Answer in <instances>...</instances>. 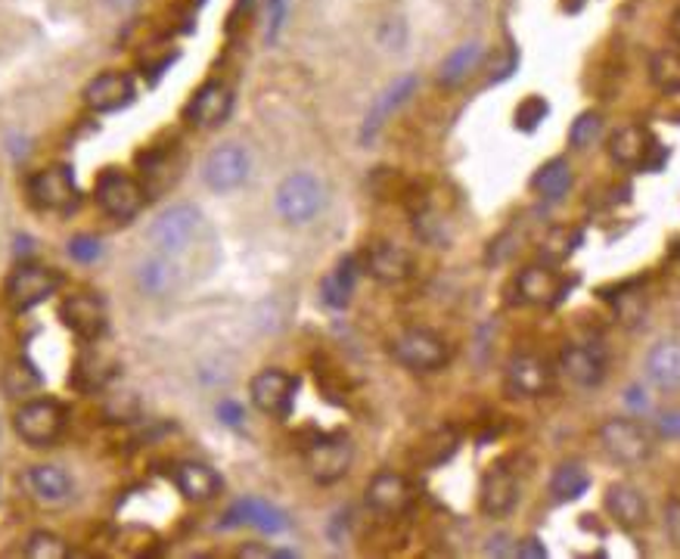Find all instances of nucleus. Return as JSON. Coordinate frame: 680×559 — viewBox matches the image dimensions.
Returning a JSON list of instances; mask_svg holds the SVG:
<instances>
[{"label":"nucleus","mask_w":680,"mask_h":559,"mask_svg":"<svg viewBox=\"0 0 680 559\" xmlns=\"http://www.w3.org/2000/svg\"><path fill=\"white\" fill-rule=\"evenodd\" d=\"M206 233V215L190 203H181V206L166 208L149 230H146V240L149 246L162 255H171V258H181L186 248L196 246V240Z\"/></svg>","instance_id":"obj_1"},{"label":"nucleus","mask_w":680,"mask_h":559,"mask_svg":"<svg viewBox=\"0 0 680 559\" xmlns=\"http://www.w3.org/2000/svg\"><path fill=\"white\" fill-rule=\"evenodd\" d=\"M324 199H327L324 181L311 171H292L280 181L277 193H274L277 215L292 228H302V224L314 221L324 208Z\"/></svg>","instance_id":"obj_2"},{"label":"nucleus","mask_w":680,"mask_h":559,"mask_svg":"<svg viewBox=\"0 0 680 559\" xmlns=\"http://www.w3.org/2000/svg\"><path fill=\"white\" fill-rule=\"evenodd\" d=\"M60 287V270L38 265V262H20V268L7 277L3 299H7V308L13 311V314H25V311L44 305L50 295H57Z\"/></svg>","instance_id":"obj_3"},{"label":"nucleus","mask_w":680,"mask_h":559,"mask_svg":"<svg viewBox=\"0 0 680 559\" xmlns=\"http://www.w3.org/2000/svg\"><path fill=\"white\" fill-rule=\"evenodd\" d=\"M13 429L28 448H50L65 429V408L53 398L25 401L13 416Z\"/></svg>","instance_id":"obj_4"},{"label":"nucleus","mask_w":680,"mask_h":559,"mask_svg":"<svg viewBox=\"0 0 680 559\" xmlns=\"http://www.w3.org/2000/svg\"><path fill=\"white\" fill-rule=\"evenodd\" d=\"M94 199L97 206L104 208V215H109L112 221H134L144 208V186L137 184L131 174H124L119 168H106L97 178L94 186Z\"/></svg>","instance_id":"obj_5"},{"label":"nucleus","mask_w":680,"mask_h":559,"mask_svg":"<svg viewBox=\"0 0 680 559\" xmlns=\"http://www.w3.org/2000/svg\"><path fill=\"white\" fill-rule=\"evenodd\" d=\"M599 445L621 466H640L653 457V438L638 420L612 416L599 426Z\"/></svg>","instance_id":"obj_6"},{"label":"nucleus","mask_w":680,"mask_h":559,"mask_svg":"<svg viewBox=\"0 0 680 559\" xmlns=\"http://www.w3.org/2000/svg\"><path fill=\"white\" fill-rule=\"evenodd\" d=\"M392 357L413 373H435L451 361V352L433 330H404L392 339Z\"/></svg>","instance_id":"obj_7"},{"label":"nucleus","mask_w":680,"mask_h":559,"mask_svg":"<svg viewBox=\"0 0 680 559\" xmlns=\"http://www.w3.org/2000/svg\"><path fill=\"white\" fill-rule=\"evenodd\" d=\"M28 196L41 211H60V215L72 211L82 199L75 174L69 166H47L35 171L28 178Z\"/></svg>","instance_id":"obj_8"},{"label":"nucleus","mask_w":680,"mask_h":559,"mask_svg":"<svg viewBox=\"0 0 680 559\" xmlns=\"http://www.w3.org/2000/svg\"><path fill=\"white\" fill-rule=\"evenodd\" d=\"M295 389H299V379L289 376V373L277 370V367L255 373L252 382H248L252 404L262 414L274 416V420H287L292 414V408H295Z\"/></svg>","instance_id":"obj_9"},{"label":"nucleus","mask_w":680,"mask_h":559,"mask_svg":"<svg viewBox=\"0 0 680 559\" xmlns=\"http://www.w3.org/2000/svg\"><path fill=\"white\" fill-rule=\"evenodd\" d=\"M248 153L240 144L215 146L203 162V181L211 193H233L248 181Z\"/></svg>","instance_id":"obj_10"},{"label":"nucleus","mask_w":680,"mask_h":559,"mask_svg":"<svg viewBox=\"0 0 680 559\" xmlns=\"http://www.w3.org/2000/svg\"><path fill=\"white\" fill-rule=\"evenodd\" d=\"M351 460H354V448H351L349 435H320L317 441H311L305 451V466L314 482L320 485H332L349 473Z\"/></svg>","instance_id":"obj_11"},{"label":"nucleus","mask_w":680,"mask_h":559,"mask_svg":"<svg viewBox=\"0 0 680 559\" xmlns=\"http://www.w3.org/2000/svg\"><path fill=\"white\" fill-rule=\"evenodd\" d=\"M609 156L621 168H653L649 156L661 159V149L659 141L646 127H640V124H621V127H616L609 134Z\"/></svg>","instance_id":"obj_12"},{"label":"nucleus","mask_w":680,"mask_h":559,"mask_svg":"<svg viewBox=\"0 0 680 559\" xmlns=\"http://www.w3.org/2000/svg\"><path fill=\"white\" fill-rule=\"evenodd\" d=\"M503 386L510 398H541L554 389V370L544 357L535 354H515L507 364Z\"/></svg>","instance_id":"obj_13"},{"label":"nucleus","mask_w":680,"mask_h":559,"mask_svg":"<svg viewBox=\"0 0 680 559\" xmlns=\"http://www.w3.org/2000/svg\"><path fill=\"white\" fill-rule=\"evenodd\" d=\"M134 100H137V84L127 72H100L94 82L84 87V104L100 116L122 112Z\"/></svg>","instance_id":"obj_14"},{"label":"nucleus","mask_w":680,"mask_h":559,"mask_svg":"<svg viewBox=\"0 0 680 559\" xmlns=\"http://www.w3.org/2000/svg\"><path fill=\"white\" fill-rule=\"evenodd\" d=\"M62 327L75 332L84 342H97L106 332V308L104 302L90 292H75L60 302Z\"/></svg>","instance_id":"obj_15"},{"label":"nucleus","mask_w":680,"mask_h":559,"mask_svg":"<svg viewBox=\"0 0 680 559\" xmlns=\"http://www.w3.org/2000/svg\"><path fill=\"white\" fill-rule=\"evenodd\" d=\"M361 270H367L376 283H404L413 274V258L408 248L394 246L389 240H373L361 255Z\"/></svg>","instance_id":"obj_16"},{"label":"nucleus","mask_w":680,"mask_h":559,"mask_svg":"<svg viewBox=\"0 0 680 559\" xmlns=\"http://www.w3.org/2000/svg\"><path fill=\"white\" fill-rule=\"evenodd\" d=\"M416 87H420V78H416L413 72H408V75H398V78L373 100L371 109H367V116H364L361 144H373V141H376V134L382 131V124L389 122L394 112L411 100L413 94H416Z\"/></svg>","instance_id":"obj_17"},{"label":"nucleus","mask_w":680,"mask_h":559,"mask_svg":"<svg viewBox=\"0 0 680 559\" xmlns=\"http://www.w3.org/2000/svg\"><path fill=\"white\" fill-rule=\"evenodd\" d=\"M413 503V485L401 473L379 470L367 482V507L382 513V517H401Z\"/></svg>","instance_id":"obj_18"},{"label":"nucleus","mask_w":680,"mask_h":559,"mask_svg":"<svg viewBox=\"0 0 680 559\" xmlns=\"http://www.w3.org/2000/svg\"><path fill=\"white\" fill-rule=\"evenodd\" d=\"M224 528H233V525H252L258 532H268V535H283L289 528L287 510L274 507L262 497H246V500H236L230 510L224 513Z\"/></svg>","instance_id":"obj_19"},{"label":"nucleus","mask_w":680,"mask_h":559,"mask_svg":"<svg viewBox=\"0 0 680 559\" xmlns=\"http://www.w3.org/2000/svg\"><path fill=\"white\" fill-rule=\"evenodd\" d=\"M559 370L569 382H575L581 389H597L606 379V357L594 345L572 342L559 352Z\"/></svg>","instance_id":"obj_20"},{"label":"nucleus","mask_w":680,"mask_h":559,"mask_svg":"<svg viewBox=\"0 0 680 559\" xmlns=\"http://www.w3.org/2000/svg\"><path fill=\"white\" fill-rule=\"evenodd\" d=\"M230 109H233L230 87L224 82H206L186 104L184 116L186 122H193L196 127H218L230 119Z\"/></svg>","instance_id":"obj_21"},{"label":"nucleus","mask_w":680,"mask_h":559,"mask_svg":"<svg viewBox=\"0 0 680 559\" xmlns=\"http://www.w3.org/2000/svg\"><path fill=\"white\" fill-rule=\"evenodd\" d=\"M171 482H174V488H178L186 500H193V503H208V500H215V497L221 495V485H224L221 476H218V470L203 463V460H181V463H174Z\"/></svg>","instance_id":"obj_22"},{"label":"nucleus","mask_w":680,"mask_h":559,"mask_svg":"<svg viewBox=\"0 0 680 559\" xmlns=\"http://www.w3.org/2000/svg\"><path fill=\"white\" fill-rule=\"evenodd\" d=\"M181 280H184V274H181V265H178V258H171V255H162V252H156V255H149L144 258L137 270H134V283H137V290L149 295V299H166L171 292L181 287Z\"/></svg>","instance_id":"obj_23"},{"label":"nucleus","mask_w":680,"mask_h":559,"mask_svg":"<svg viewBox=\"0 0 680 559\" xmlns=\"http://www.w3.org/2000/svg\"><path fill=\"white\" fill-rule=\"evenodd\" d=\"M603 503H606V513L612 517V522L621 525V528H628V532L643 528L646 519H649V503H646L643 491L634 488L631 482H612L606 488Z\"/></svg>","instance_id":"obj_24"},{"label":"nucleus","mask_w":680,"mask_h":559,"mask_svg":"<svg viewBox=\"0 0 680 559\" xmlns=\"http://www.w3.org/2000/svg\"><path fill=\"white\" fill-rule=\"evenodd\" d=\"M515 292L525 305H557L566 295V287H562V277L557 270L544 268V265H529L515 277Z\"/></svg>","instance_id":"obj_25"},{"label":"nucleus","mask_w":680,"mask_h":559,"mask_svg":"<svg viewBox=\"0 0 680 559\" xmlns=\"http://www.w3.org/2000/svg\"><path fill=\"white\" fill-rule=\"evenodd\" d=\"M478 495H482V510L488 517H510L515 510V503H519V478L510 470L495 466V470H488L485 478H482V491Z\"/></svg>","instance_id":"obj_26"},{"label":"nucleus","mask_w":680,"mask_h":559,"mask_svg":"<svg viewBox=\"0 0 680 559\" xmlns=\"http://www.w3.org/2000/svg\"><path fill=\"white\" fill-rule=\"evenodd\" d=\"M646 379L659 389H680V342L661 339L643 357Z\"/></svg>","instance_id":"obj_27"},{"label":"nucleus","mask_w":680,"mask_h":559,"mask_svg":"<svg viewBox=\"0 0 680 559\" xmlns=\"http://www.w3.org/2000/svg\"><path fill=\"white\" fill-rule=\"evenodd\" d=\"M25 485L32 497L38 503H47V507H57V503H65L69 495H72V478L62 473L60 466L53 463H38L25 473Z\"/></svg>","instance_id":"obj_28"},{"label":"nucleus","mask_w":680,"mask_h":559,"mask_svg":"<svg viewBox=\"0 0 680 559\" xmlns=\"http://www.w3.org/2000/svg\"><path fill=\"white\" fill-rule=\"evenodd\" d=\"M482 57H485V50H482L478 41H466L460 44V47H453L451 53L445 57V62L438 65V84L448 87V90L460 87L478 69Z\"/></svg>","instance_id":"obj_29"},{"label":"nucleus","mask_w":680,"mask_h":559,"mask_svg":"<svg viewBox=\"0 0 680 559\" xmlns=\"http://www.w3.org/2000/svg\"><path fill=\"white\" fill-rule=\"evenodd\" d=\"M357 274H361V258H342L336 268L324 277V283H320V299H324V305H330V308H345L351 302V292H354V283H357Z\"/></svg>","instance_id":"obj_30"},{"label":"nucleus","mask_w":680,"mask_h":559,"mask_svg":"<svg viewBox=\"0 0 680 559\" xmlns=\"http://www.w3.org/2000/svg\"><path fill=\"white\" fill-rule=\"evenodd\" d=\"M535 190L544 196V199H550V203H557L562 196H569V190L575 184V174H572V166H569V159H550V162H544V166L537 168L535 174Z\"/></svg>","instance_id":"obj_31"},{"label":"nucleus","mask_w":680,"mask_h":559,"mask_svg":"<svg viewBox=\"0 0 680 559\" xmlns=\"http://www.w3.org/2000/svg\"><path fill=\"white\" fill-rule=\"evenodd\" d=\"M591 488V476L581 463H562L557 466V473L550 478V495L557 497L559 503H572V500H581Z\"/></svg>","instance_id":"obj_32"},{"label":"nucleus","mask_w":680,"mask_h":559,"mask_svg":"<svg viewBox=\"0 0 680 559\" xmlns=\"http://www.w3.org/2000/svg\"><path fill=\"white\" fill-rule=\"evenodd\" d=\"M116 361H109L104 354H84L75 364V386L84 392H94V389H104L106 382L116 376Z\"/></svg>","instance_id":"obj_33"},{"label":"nucleus","mask_w":680,"mask_h":559,"mask_svg":"<svg viewBox=\"0 0 680 559\" xmlns=\"http://www.w3.org/2000/svg\"><path fill=\"white\" fill-rule=\"evenodd\" d=\"M457 445H460V438L451 433V429H438V433H433L420 448H416V463L420 466H441V463H448L453 457V451H457Z\"/></svg>","instance_id":"obj_34"},{"label":"nucleus","mask_w":680,"mask_h":559,"mask_svg":"<svg viewBox=\"0 0 680 559\" xmlns=\"http://www.w3.org/2000/svg\"><path fill=\"white\" fill-rule=\"evenodd\" d=\"M649 78L665 94H680V53L678 50H659L649 60Z\"/></svg>","instance_id":"obj_35"},{"label":"nucleus","mask_w":680,"mask_h":559,"mask_svg":"<svg viewBox=\"0 0 680 559\" xmlns=\"http://www.w3.org/2000/svg\"><path fill=\"white\" fill-rule=\"evenodd\" d=\"M22 557L28 559H65L69 557V544L53 535V532H32L25 538V547H22Z\"/></svg>","instance_id":"obj_36"},{"label":"nucleus","mask_w":680,"mask_h":559,"mask_svg":"<svg viewBox=\"0 0 680 559\" xmlns=\"http://www.w3.org/2000/svg\"><path fill=\"white\" fill-rule=\"evenodd\" d=\"M547 116H550V104H547L544 97H537V94H529L522 104L515 106L513 124L522 131V134H532V131H537V127L544 124Z\"/></svg>","instance_id":"obj_37"},{"label":"nucleus","mask_w":680,"mask_h":559,"mask_svg":"<svg viewBox=\"0 0 680 559\" xmlns=\"http://www.w3.org/2000/svg\"><path fill=\"white\" fill-rule=\"evenodd\" d=\"M38 386H41V376H38V370L32 364H25V361L10 364L7 373H3V389L10 394H28L35 392Z\"/></svg>","instance_id":"obj_38"},{"label":"nucleus","mask_w":680,"mask_h":559,"mask_svg":"<svg viewBox=\"0 0 680 559\" xmlns=\"http://www.w3.org/2000/svg\"><path fill=\"white\" fill-rule=\"evenodd\" d=\"M599 134H603V119H599L597 112H581L572 122V127H569V144L575 146V149H587V146L597 144Z\"/></svg>","instance_id":"obj_39"},{"label":"nucleus","mask_w":680,"mask_h":559,"mask_svg":"<svg viewBox=\"0 0 680 559\" xmlns=\"http://www.w3.org/2000/svg\"><path fill=\"white\" fill-rule=\"evenodd\" d=\"M69 255H72L78 265H94V262H100V255H104V240H100V236H90V233H78V236L69 240Z\"/></svg>","instance_id":"obj_40"},{"label":"nucleus","mask_w":680,"mask_h":559,"mask_svg":"<svg viewBox=\"0 0 680 559\" xmlns=\"http://www.w3.org/2000/svg\"><path fill=\"white\" fill-rule=\"evenodd\" d=\"M287 20H289V0H268V32H265L268 44L280 41Z\"/></svg>","instance_id":"obj_41"},{"label":"nucleus","mask_w":680,"mask_h":559,"mask_svg":"<svg viewBox=\"0 0 680 559\" xmlns=\"http://www.w3.org/2000/svg\"><path fill=\"white\" fill-rule=\"evenodd\" d=\"M379 44L386 50H404V44H408V25L401 20H386L382 28H379Z\"/></svg>","instance_id":"obj_42"},{"label":"nucleus","mask_w":680,"mask_h":559,"mask_svg":"<svg viewBox=\"0 0 680 559\" xmlns=\"http://www.w3.org/2000/svg\"><path fill=\"white\" fill-rule=\"evenodd\" d=\"M215 416L230 426V429H236V426H243V420H246V408L240 404V401H233V398H221L218 404H215Z\"/></svg>","instance_id":"obj_43"},{"label":"nucleus","mask_w":680,"mask_h":559,"mask_svg":"<svg viewBox=\"0 0 680 559\" xmlns=\"http://www.w3.org/2000/svg\"><path fill=\"white\" fill-rule=\"evenodd\" d=\"M665 532H668V540L680 550V497L668 500L665 507Z\"/></svg>","instance_id":"obj_44"},{"label":"nucleus","mask_w":680,"mask_h":559,"mask_svg":"<svg viewBox=\"0 0 680 559\" xmlns=\"http://www.w3.org/2000/svg\"><path fill=\"white\" fill-rule=\"evenodd\" d=\"M485 554L488 557H515V544L510 535H495V538H488V547H485Z\"/></svg>","instance_id":"obj_45"},{"label":"nucleus","mask_w":680,"mask_h":559,"mask_svg":"<svg viewBox=\"0 0 680 559\" xmlns=\"http://www.w3.org/2000/svg\"><path fill=\"white\" fill-rule=\"evenodd\" d=\"M243 559H268V557H295L292 550H274V547H265V544H248L240 550Z\"/></svg>","instance_id":"obj_46"},{"label":"nucleus","mask_w":680,"mask_h":559,"mask_svg":"<svg viewBox=\"0 0 680 559\" xmlns=\"http://www.w3.org/2000/svg\"><path fill=\"white\" fill-rule=\"evenodd\" d=\"M515 557L541 559V557H547V547H544V540L525 538V540H522V544H515Z\"/></svg>","instance_id":"obj_47"},{"label":"nucleus","mask_w":680,"mask_h":559,"mask_svg":"<svg viewBox=\"0 0 680 559\" xmlns=\"http://www.w3.org/2000/svg\"><path fill=\"white\" fill-rule=\"evenodd\" d=\"M659 429L665 435H680V414H665V416H661Z\"/></svg>","instance_id":"obj_48"},{"label":"nucleus","mask_w":680,"mask_h":559,"mask_svg":"<svg viewBox=\"0 0 680 559\" xmlns=\"http://www.w3.org/2000/svg\"><path fill=\"white\" fill-rule=\"evenodd\" d=\"M104 3L112 10V13H131V10L141 7V0H104Z\"/></svg>","instance_id":"obj_49"},{"label":"nucleus","mask_w":680,"mask_h":559,"mask_svg":"<svg viewBox=\"0 0 680 559\" xmlns=\"http://www.w3.org/2000/svg\"><path fill=\"white\" fill-rule=\"evenodd\" d=\"M668 32H671V38L680 44V10L671 13V22H668Z\"/></svg>","instance_id":"obj_50"},{"label":"nucleus","mask_w":680,"mask_h":559,"mask_svg":"<svg viewBox=\"0 0 680 559\" xmlns=\"http://www.w3.org/2000/svg\"><path fill=\"white\" fill-rule=\"evenodd\" d=\"M584 3H587V0H562V10H566V13H578Z\"/></svg>","instance_id":"obj_51"}]
</instances>
